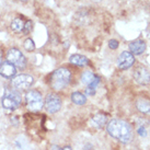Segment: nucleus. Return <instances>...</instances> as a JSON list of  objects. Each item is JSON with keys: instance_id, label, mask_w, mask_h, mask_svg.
<instances>
[{"instance_id": "nucleus-4", "label": "nucleus", "mask_w": 150, "mask_h": 150, "mask_svg": "<svg viewBox=\"0 0 150 150\" xmlns=\"http://www.w3.org/2000/svg\"><path fill=\"white\" fill-rule=\"evenodd\" d=\"M25 102L28 105V108L31 111H38L43 108V96L36 90L28 91L25 94Z\"/></svg>"}, {"instance_id": "nucleus-3", "label": "nucleus", "mask_w": 150, "mask_h": 150, "mask_svg": "<svg viewBox=\"0 0 150 150\" xmlns=\"http://www.w3.org/2000/svg\"><path fill=\"white\" fill-rule=\"evenodd\" d=\"M1 104L6 110H10V111H13L19 108V105L21 104V96L17 89L6 88L4 94L1 99Z\"/></svg>"}, {"instance_id": "nucleus-26", "label": "nucleus", "mask_w": 150, "mask_h": 150, "mask_svg": "<svg viewBox=\"0 0 150 150\" xmlns=\"http://www.w3.org/2000/svg\"><path fill=\"white\" fill-rule=\"evenodd\" d=\"M22 1H28V0H22Z\"/></svg>"}, {"instance_id": "nucleus-22", "label": "nucleus", "mask_w": 150, "mask_h": 150, "mask_svg": "<svg viewBox=\"0 0 150 150\" xmlns=\"http://www.w3.org/2000/svg\"><path fill=\"white\" fill-rule=\"evenodd\" d=\"M53 150H72L71 149L70 146H65L63 147V148H58V147H54V149Z\"/></svg>"}, {"instance_id": "nucleus-18", "label": "nucleus", "mask_w": 150, "mask_h": 150, "mask_svg": "<svg viewBox=\"0 0 150 150\" xmlns=\"http://www.w3.org/2000/svg\"><path fill=\"white\" fill-rule=\"evenodd\" d=\"M24 48L28 52H33L35 50V44H34L33 40H31V38H26L24 42Z\"/></svg>"}, {"instance_id": "nucleus-15", "label": "nucleus", "mask_w": 150, "mask_h": 150, "mask_svg": "<svg viewBox=\"0 0 150 150\" xmlns=\"http://www.w3.org/2000/svg\"><path fill=\"white\" fill-rule=\"evenodd\" d=\"M106 116L105 115H103V114H96V115H94L93 116V118H92V122L94 123V125L96 126V127H99V128H101V127H103V126L105 125V123H106Z\"/></svg>"}, {"instance_id": "nucleus-1", "label": "nucleus", "mask_w": 150, "mask_h": 150, "mask_svg": "<svg viewBox=\"0 0 150 150\" xmlns=\"http://www.w3.org/2000/svg\"><path fill=\"white\" fill-rule=\"evenodd\" d=\"M108 133L111 137L123 144H128L133 139V129L127 122L122 120H112L108 124Z\"/></svg>"}, {"instance_id": "nucleus-21", "label": "nucleus", "mask_w": 150, "mask_h": 150, "mask_svg": "<svg viewBox=\"0 0 150 150\" xmlns=\"http://www.w3.org/2000/svg\"><path fill=\"white\" fill-rule=\"evenodd\" d=\"M138 134H139L140 136H142V137H145V136L147 135L146 128H145L144 126H142V127H139V128H138Z\"/></svg>"}, {"instance_id": "nucleus-8", "label": "nucleus", "mask_w": 150, "mask_h": 150, "mask_svg": "<svg viewBox=\"0 0 150 150\" xmlns=\"http://www.w3.org/2000/svg\"><path fill=\"white\" fill-rule=\"evenodd\" d=\"M134 63H135V58L130 52H123L117 59L118 68L122 70H126V69L130 68L134 65Z\"/></svg>"}, {"instance_id": "nucleus-6", "label": "nucleus", "mask_w": 150, "mask_h": 150, "mask_svg": "<svg viewBox=\"0 0 150 150\" xmlns=\"http://www.w3.org/2000/svg\"><path fill=\"white\" fill-rule=\"evenodd\" d=\"M62 108V100L57 94L55 93H50L46 96L45 99V108L48 113H54L58 112Z\"/></svg>"}, {"instance_id": "nucleus-24", "label": "nucleus", "mask_w": 150, "mask_h": 150, "mask_svg": "<svg viewBox=\"0 0 150 150\" xmlns=\"http://www.w3.org/2000/svg\"><path fill=\"white\" fill-rule=\"evenodd\" d=\"M1 64H2V62H1V58H0V66H1Z\"/></svg>"}, {"instance_id": "nucleus-7", "label": "nucleus", "mask_w": 150, "mask_h": 150, "mask_svg": "<svg viewBox=\"0 0 150 150\" xmlns=\"http://www.w3.org/2000/svg\"><path fill=\"white\" fill-rule=\"evenodd\" d=\"M33 83V78L29 75H18L12 79V86L17 90H26Z\"/></svg>"}, {"instance_id": "nucleus-2", "label": "nucleus", "mask_w": 150, "mask_h": 150, "mask_svg": "<svg viewBox=\"0 0 150 150\" xmlns=\"http://www.w3.org/2000/svg\"><path fill=\"white\" fill-rule=\"evenodd\" d=\"M71 80L70 71L66 68H59L54 71L50 77V84L55 90H62L66 88Z\"/></svg>"}, {"instance_id": "nucleus-5", "label": "nucleus", "mask_w": 150, "mask_h": 150, "mask_svg": "<svg viewBox=\"0 0 150 150\" xmlns=\"http://www.w3.org/2000/svg\"><path fill=\"white\" fill-rule=\"evenodd\" d=\"M7 60L13 64L18 69H21V70L24 69L25 66H26V58L24 57V55L17 48H11V50H8Z\"/></svg>"}, {"instance_id": "nucleus-14", "label": "nucleus", "mask_w": 150, "mask_h": 150, "mask_svg": "<svg viewBox=\"0 0 150 150\" xmlns=\"http://www.w3.org/2000/svg\"><path fill=\"white\" fill-rule=\"evenodd\" d=\"M71 100L72 102L77 105H83L86 102H87V98L84 94L80 93V92H74L71 94Z\"/></svg>"}, {"instance_id": "nucleus-19", "label": "nucleus", "mask_w": 150, "mask_h": 150, "mask_svg": "<svg viewBox=\"0 0 150 150\" xmlns=\"http://www.w3.org/2000/svg\"><path fill=\"white\" fill-rule=\"evenodd\" d=\"M33 30V22L32 21H26L24 23V26H23V32H24L25 34H29L31 33V31Z\"/></svg>"}, {"instance_id": "nucleus-16", "label": "nucleus", "mask_w": 150, "mask_h": 150, "mask_svg": "<svg viewBox=\"0 0 150 150\" xmlns=\"http://www.w3.org/2000/svg\"><path fill=\"white\" fill-rule=\"evenodd\" d=\"M23 26H24V23L22 21L20 18H17V19H14L11 23V29L14 31V32H21L22 30H23Z\"/></svg>"}, {"instance_id": "nucleus-25", "label": "nucleus", "mask_w": 150, "mask_h": 150, "mask_svg": "<svg viewBox=\"0 0 150 150\" xmlns=\"http://www.w3.org/2000/svg\"><path fill=\"white\" fill-rule=\"evenodd\" d=\"M93 1H102V0H93Z\"/></svg>"}, {"instance_id": "nucleus-12", "label": "nucleus", "mask_w": 150, "mask_h": 150, "mask_svg": "<svg viewBox=\"0 0 150 150\" xmlns=\"http://www.w3.org/2000/svg\"><path fill=\"white\" fill-rule=\"evenodd\" d=\"M69 62L71 64H74L76 66H87L88 64H89V60H88L87 57H84L82 55H79V54H75L70 56V58H69Z\"/></svg>"}, {"instance_id": "nucleus-20", "label": "nucleus", "mask_w": 150, "mask_h": 150, "mask_svg": "<svg viewBox=\"0 0 150 150\" xmlns=\"http://www.w3.org/2000/svg\"><path fill=\"white\" fill-rule=\"evenodd\" d=\"M108 46H110L111 50H116L117 47H118V42H117L116 40H111L108 42Z\"/></svg>"}, {"instance_id": "nucleus-10", "label": "nucleus", "mask_w": 150, "mask_h": 150, "mask_svg": "<svg viewBox=\"0 0 150 150\" xmlns=\"http://www.w3.org/2000/svg\"><path fill=\"white\" fill-rule=\"evenodd\" d=\"M17 72V67L10 62H4L0 66V75L4 78H11L16 75Z\"/></svg>"}, {"instance_id": "nucleus-11", "label": "nucleus", "mask_w": 150, "mask_h": 150, "mask_svg": "<svg viewBox=\"0 0 150 150\" xmlns=\"http://www.w3.org/2000/svg\"><path fill=\"white\" fill-rule=\"evenodd\" d=\"M129 50H130L132 54L140 55L146 50V44L142 40H137V41H134V42H132L129 44Z\"/></svg>"}, {"instance_id": "nucleus-17", "label": "nucleus", "mask_w": 150, "mask_h": 150, "mask_svg": "<svg viewBox=\"0 0 150 150\" xmlns=\"http://www.w3.org/2000/svg\"><path fill=\"white\" fill-rule=\"evenodd\" d=\"M94 78H96V76L93 75L92 72H90V71H86V72H83V75H82V77H81L82 82L86 83L87 86L91 83L92 81L94 80Z\"/></svg>"}, {"instance_id": "nucleus-9", "label": "nucleus", "mask_w": 150, "mask_h": 150, "mask_svg": "<svg viewBox=\"0 0 150 150\" xmlns=\"http://www.w3.org/2000/svg\"><path fill=\"white\" fill-rule=\"evenodd\" d=\"M134 79L139 84H149L150 83V74L145 67H138L134 71Z\"/></svg>"}, {"instance_id": "nucleus-23", "label": "nucleus", "mask_w": 150, "mask_h": 150, "mask_svg": "<svg viewBox=\"0 0 150 150\" xmlns=\"http://www.w3.org/2000/svg\"><path fill=\"white\" fill-rule=\"evenodd\" d=\"M83 150H94V148H93L91 145H87V146L83 148Z\"/></svg>"}, {"instance_id": "nucleus-13", "label": "nucleus", "mask_w": 150, "mask_h": 150, "mask_svg": "<svg viewBox=\"0 0 150 150\" xmlns=\"http://www.w3.org/2000/svg\"><path fill=\"white\" fill-rule=\"evenodd\" d=\"M137 108L138 111L142 114H146V115H150V102L147 100H144V99H139L137 101Z\"/></svg>"}]
</instances>
